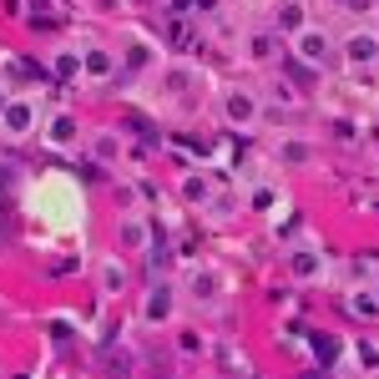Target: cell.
Returning <instances> with one entry per match:
<instances>
[{"label": "cell", "instance_id": "1", "mask_svg": "<svg viewBox=\"0 0 379 379\" xmlns=\"http://www.w3.org/2000/svg\"><path fill=\"white\" fill-rule=\"evenodd\" d=\"M167 308H172V303H167V294H152V308H147L152 318H167Z\"/></svg>", "mask_w": 379, "mask_h": 379}, {"label": "cell", "instance_id": "2", "mask_svg": "<svg viewBox=\"0 0 379 379\" xmlns=\"http://www.w3.org/2000/svg\"><path fill=\"white\" fill-rule=\"evenodd\" d=\"M303 51H308V61H323V51H329V46H323L318 36H308V41H303Z\"/></svg>", "mask_w": 379, "mask_h": 379}]
</instances>
